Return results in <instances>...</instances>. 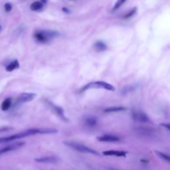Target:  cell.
<instances>
[{
	"mask_svg": "<svg viewBox=\"0 0 170 170\" xmlns=\"http://www.w3.org/2000/svg\"><path fill=\"white\" fill-rule=\"evenodd\" d=\"M36 134H39V128L29 129V130L22 131V132L14 134V135H12V136H10L8 137H4V138H0V144L7 143V142H9L11 141L15 140V139H21V138H25V137H27V136H30L36 135Z\"/></svg>",
	"mask_w": 170,
	"mask_h": 170,
	"instance_id": "1",
	"label": "cell"
},
{
	"mask_svg": "<svg viewBox=\"0 0 170 170\" xmlns=\"http://www.w3.org/2000/svg\"><path fill=\"white\" fill-rule=\"evenodd\" d=\"M59 33L55 31L51 30H40L37 31L34 35L35 39L38 42L41 43H47L49 41L59 36Z\"/></svg>",
	"mask_w": 170,
	"mask_h": 170,
	"instance_id": "2",
	"label": "cell"
},
{
	"mask_svg": "<svg viewBox=\"0 0 170 170\" xmlns=\"http://www.w3.org/2000/svg\"><path fill=\"white\" fill-rule=\"evenodd\" d=\"M63 144L68 147H70L75 150L78 151L79 152L82 153H90V154L96 155L100 156V154L97 151L90 148V147H87L86 146H84L83 144L76 143V142H64Z\"/></svg>",
	"mask_w": 170,
	"mask_h": 170,
	"instance_id": "3",
	"label": "cell"
},
{
	"mask_svg": "<svg viewBox=\"0 0 170 170\" xmlns=\"http://www.w3.org/2000/svg\"><path fill=\"white\" fill-rule=\"evenodd\" d=\"M90 89H103L110 91H114L115 88L112 84L106 83L105 81H97L92 82L87 84L81 89V91H84Z\"/></svg>",
	"mask_w": 170,
	"mask_h": 170,
	"instance_id": "4",
	"label": "cell"
},
{
	"mask_svg": "<svg viewBox=\"0 0 170 170\" xmlns=\"http://www.w3.org/2000/svg\"><path fill=\"white\" fill-rule=\"evenodd\" d=\"M25 142H16V143L10 144L9 146L4 147V148L0 149V155L4 154L5 153L12 152V151H15L20 149L23 146H25Z\"/></svg>",
	"mask_w": 170,
	"mask_h": 170,
	"instance_id": "5",
	"label": "cell"
},
{
	"mask_svg": "<svg viewBox=\"0 0 170 170\" xmlns=\"http://www.w3.org/2000/svg\"><path fill=\"white\" fill-rule=\"evenodd\" d=\"M132 116H133L134 120L136 122L146 123V122H148L150 121L149 118L147 117V115L146 114L143 113V112H135V113L133 114Z\"/></svg>",
	"mask_w": 170,
	"mask_h": 170,
	"instance_id": "6",
	"label": "cell"
},
{
	"mask_svg": "<svg viewBox=\"0 0 170 170\" xmlns=\"http://www.w3.org/2000/svg\"><path fill=\"white\" fill-rule=\"evenodd\" d=\"M37 97V94L35 93H28V92H24L22 93L20 95V98H19V100L21 102H30L33 100H34Z\"/></svg>",
	"mask_w": 170,
	"mask_h": 170,
	"instance_id": "7",
	"label": "cell"
},
{
	"mask_svg": "<svg viewBox=\"0 0 170 170\" xmlns=\"http://www.w3.org/2000/svg\"><path fill=\"white\" fill-rule=\"evenodd\" d=\"M128 153L125 151H116V150H108L102 152L104 155L107 156H117V157H125Z\"/></svg>",
	"mask_w": 170,
	"mask_h": 170,
	"instance_id": "8",
	"label": "cell"
},
{
	"mask_svg": "<svg viewBox=\"0 0 170 170\" xmlns=\"http://www.w3.org/2000/svg\"><path fill=\"white\" fill-rule=\"evenodd\" d=\"M97 139L99 142H115L120 140L118 137L113 135H104L102 136H99L97 138Z\"/></svg>",
	"mask_w": 170,
	"mask_h": 170,
	"instance_id": "9",
	"label": "cell"
},
{
	"mask_svg": "<svg viewBox=\"0 0 170 170\" xmlns=\"http://www.w3.org/2000/svg\"><path fill=\"white\" fill-rule=\"evenodd\" d=\"M35 161L39 163H55L57 161V159L53 156H47V157H43L40 158H36L35 159Z\"/></svg>",
	"mask_w": 170,
	"mask_h": 170,
	"instance_id": "10",
	"label": "cell"
},
{
	"mask_svg": "<svg viewBox=\"0 0 170 170\" xmlns=\"http://www.w3.org/2000/svg\"><path fill=\"white\" fill-rule=\"evenodd\" d=\"M51 106H52V108H53L54 112H55L56 113H57V114L58 115V116H59L60 118H61L62 120H63V121H66V122L68 121L67 118L65 117V114H64V110H63V109H62V108H61V107L54 105H53V104H52V103H51Z\"/></svg>",
	"mask_w": 170,
	"mask_h": 170,
	"instance_id": "11",
	"label": "cell"
},
{
	"mask_svg": "<svg viewBox=\"0 0 170 170\" xmlns=\"http://www.w3.org/2000/svg\"><path fill=\"white\" fill-rule=\"evenodd\" d=\"M94 46L96 51H97L98 52L105 51L107 49V46L106 44L103 41H98L96 42Z\"/></svg>",
	"mask_w": 170,
	"mask_h": 170,
	"instance_id": "12",
	"label": "cell"
},
{
	"mask_svg": "<svg viewBox=\"0 0 170 170\" xmlns=\"http://www.w3.org/2000/svg\"><path fill=\"white\" fill-rule=\"evenodd\" d=\"M39 134H52L57 133L58 130L54 128H39Z\"/></svg>",
	"mask_w": 170,
	"mask_h": 170,
	"instance_id": "13",
	"label": "cell"
},
{
	"mask_svg": "<svg viewBox=\"0 0 170 170\" xmlns=\"http://www.w3.org/2000/svg\"><path fill=\"white\" fill-rule=\"evenodd\" d=\"M19 67H20V63H19L17 60H15V61L11 62L6 67V68H5V70H6L7 72H12V71L16 69V68H18Z\"/></svg>",
	"mask_w": 170,
	"mask_h": 170,
	"instance_id": "14",
	"label": "cell"
},
{
	"mask_svg": "<svg viewBox=\"0 0 170 170\" xmlns=\"http://www.w3.org/2000/svg\"><path fill=\"white\" fill-rule=\"evenodd\" d=\"M137 89V86L135 84L134 85H128V86H126L123 88L121 90V94H126L127 93L129 92H131Z\"/></svg>",
	"mask_w": 170,
	"mask_h": 170,
	"instance_id": "15",
	"label": "cell"
},
{
	"mask_svg": "<svg viewBox=\"0 0 170 170\" xmlns=\"http://www.w3.org/2000/svg\"><path fill=\"white\" fill-rule=\"evenodd\" d=\"M11 105H12V99L10 98H8L2 102L1 108L3 111H7L8 109H9Z\"/></svg>",
	"mask_w": 170,
	"mask_h": 170,
	"instance_id": "16",
	"label": "cell"
},
{
	"mask_svg": "<svg viewBox=\"0 0 170 170\" xmlns=\"http://www.w3.org/2000/svg\"><path fill=\"white\" fill-rule=\"evenodd\" d=\"M126 110H127L126 108L122 106H112L110 107L105 109V112H120V111H124Z\"/></svg>",
	"mask_w": 170,
	"mask_h": 170,
	"instance_id": "17",
	"label": "cell"
},
{
	"mask_svg": "<svg viewBox=\"0 0 170 170\" xmlns=\"http://www.w3.org/2000/svg\"><path fill=\"white\" fill-rule=\"evenodd\" d=\"M43 7V4L41 1H35L30 6V9L32 11H39Z\"/></svg>",
	"mask_w": 170,
	"mask_h": 170,
	"instance_id": "18",
	"label": "cell"
},
{
	"mask_svg": "<svg viewBox=\"0 0 170 170\" xmlns=\"http://www.w3.org/2000/svg\"><path fill=\"white\" fill-rule=\"evenodd\" d=\"M154 152L155 154L157 155V156H158V157L160 158L161 159H162V160L168 161V162L170 161L169 156L168 154H166V153H164L163 152H160V151H156V150L154 151Z\"/></svg>",
	"mask_w": 170,
	"mask_h": 170,
	"instance_id": "19",
	"label": "cell"
},
{
	"mask_svg": "<svg viewBox=\"0 0 170 170\" xmlns=\"http://www.w3.org/2000/svg\"><path fill=\"white\" fill-rule=\"evenodd\" d=\"M97 123V120L95 117H89L86 119V124L89 126H94Z\"/></svg>",
	"mask_w": 170,
	"mask_h": 170,
	"instance_id": "20",
	"label": "cell"
},
{
	"mask_svg": "<svg viewBox=\"0 0 170 170\" xmlns=\"http://www.w3.org/2000/svg\"><path fill=\"white\" fill-rule=\"evenodd\" d=\"M126 1V0H118V1H116V4H115L114 5V6L113 7V9H112V11H115V10H116L118 9V8L121 6L122 5H123L124 4V2Z\"/></svg>",
	"mask_w": 170,
	"mask_h": 170,
	"instance_id": "21",
	"label": "cell"
},
{
	"mask_svg": "<svg viewBox=\"0 0 170 170\" xmlns=\"http://www.w3.org/2000/svg\"><path fill=\"white\" fill-rule=\"evenodd\" d=\"M136 11H137V8H136V7H134L132 9H131V10L130 11V12L128 13L127 14H126V15H124V19H128V18L131 17V16L135 14L136 12Z\"/></svg>",
	"mask_w": 170,
	"mask_h": 170,
	"instance_id": "22",
	"label": "cell"
},
{
	"mask_svg": "<svg viewBox=\"0 0 170 170\" xmlns=\"http://www.w3.org/2000/svg\"><path fill=\"white\" fill-rule=\"evenodd\" d=\"M5 9L7 12H9L12 9V5L9 3H6L5 4Z\"/></svg>",
	"mask_w": 170,
	"mask_h": 170,
	"instance_id": "23",
	"label": "cell"
},
{
	"mask_svg": "<svg viewBox=\"0 0 170 170\" xmlns=\"http://www.w3.org/2000/svg\"><path fill=\"white\" fill-rule=\"evenodd\" d=\"M13 128H0V133L3 132V131H9L12 130Z\"/></svg>",
	"mask_w": 170,
	"mask_h": 170,
	"instance_id": "24",
	"label": "cell"
},
{
	"mask_svg": "<svg viewBox=\"0 0 170 170\" xmlns=\"http://www.w3.org/2000/svg\"><path fill=\"white\" fill-rule=\"evenodd\" d=\"M160 126H163L164 128H167L168 130H170V126H169V124H161Z\"/></svg>",
	"mask_w": 170,
	"mask_h": 170,
	"instance_id": "25",
	"label": "cell"
},
{
	"mask_svg": "<svg viewBox=\"0 0 170 170\" xmlns=\"http://www.w3.org/2000/svg\"><path fill=\"white\" fill-rule=\"evenodd\" d=\"M62 12H64L66 13H70V10L67 7H62Z\"/></svg>",
	"mask_w": 170,
	"mask_h": 170,
	"instance_id": "26",
	"label": "cell"
},
{
	"mask_svg": "<svg viewBox=\"0 0 170 170\" xmlns=\"http://www.w3.org/2000/svg\"><path fill=\"white\" fill-rule=\"evenodd\" d=\"M1 25H0V29H1Z\"/></svg>",
	"mask_w": 170,
	"mask_h": 170,
	"instance_id": "27",
	"label": "cell"
}]
</instances>
